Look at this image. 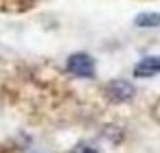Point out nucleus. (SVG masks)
Returning a JSON list of instances; mask_svg holds the SVG:
<instances>
[{
  "instance_id": "obj_1",
  "label": "nucleus",
  "mask_w": 160,
  "mask_h": 153,
  "mask_svg": "<svg viewBox=\"0 0 160 153\" xmlns=\"http://www.w3.org/2000/svg\"><path fill=\"white\" fill-rule=\"evenodd\" d=\"M66 70H68L72 77L92 79L97 66H94V59H92L88 53H72V55L66 59Z\"/></svg>"
},
{
  "instance_id": "obj_2",
  "label": "nucleus",
  "mask_w": 160,
  "mask_h": 153,
  "mask_svg": "<svg viewBox=\"0 0 160 153\" xmlns=\"http://www.w3.org/2000/svg\"><path fill=\"white\" fill-rule=\"evenodd\" d=\"M134 94H136V88L127 79H114L105 85V96L112 103H127L134 98Z\"/></svg>"
},
{
  "instance_id": "obj_3",
  "label": "nucleus",
  "mask_w": 160,
  "mask_h": 153,
  "mask_svg": "<svg viewBox=\"0 0 160 153\" xmlns=\"http://www.w3.org/2000/svg\"><path fill=\"white\" fill-rule=\"evenodd\" d=\"M160 74V55H151V57H142L136 66H134V77L138 79H149Z\"/></svg>"
},
{
  "instance_id": "obj_4",
  "label": "nucleus",
  "mask_w": 160,
  "mask_h": 153,
  "mask_svg": "<svg viewBox=\"0 0 160 153\" xmlns=\"http://www.w3.org/2000/svg\"><path fill=\"white\" fill-rule=\"evenodd\" d=\"M134 22H136V26H140V29H156V26H160V13L145 11V13H138Z\"/></svg>"
},
{
  "instance_id": "obj_5",
  "label": "nucleus",
  "mask_w": 160,
  "mask_h": 153,
  "mask_svg": "<svg viewBox=\"0 0 160 153\" xmlns=\"http://www.w3.org/2000/svg\"><path fill=\"white\" fill-rule=\"evenodd\" d=\"M70 153H99V149L97 146H92V144H88V142H79V144H75L72 146V151Z\"/></svg>"
}]
</instances>
